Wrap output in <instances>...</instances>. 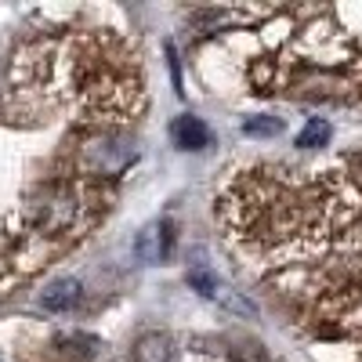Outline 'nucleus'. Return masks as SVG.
<instances>
[{
    "mask_svg": "<svg viewBox=\"0 0 362 362\" xmlns=\"http://www.w3.org/2000/svg\"><path fill=\"white\" fill-rule=\"evenodd\" d=\"M80 297H83V290H80L76 279H54L51 286H44V290L37 293V305H40L44 312L62 315V312H73V308L80 305Z\"/></svg>",
    "mask_w": 362,
    "mask_h": 362,
    "instance_id": "nucleus-4",
    "label": "nucleus"
},
{
    "mask_svg": "<svg viewBox=\"0 0 362 362\" xmlns=\"http://www.w3.org/2000/svg\"><path fill=\"white\" fill-rule=\"evenodd\" d=\"M134 362H174V341L167 334H145L134 348Z\"/></svg>",
    "mask_w": 362,
    "mask_h": 362,
    "instance_id": "nucleus-6",
    "label": "nucleus"
},
{
    "mask_svg": "<svg viewBox=\"0 0 362 362\" xmlns=\"http://www.w3.org/2000/svg\"><path fill=\"white\" fill-rule=\"evenodd\" d=\"M283 131V124L279 119H247V134H279Z\"/></svg>",
    "mask_w": 362,
    "mask_h": 362,
    "instance_id": "nucleus-9",
    "label": "nucleus"
},
{
    "mask_svg": "<svg viewBox=\"0 0 362 362\" xmlns=\"http://www.w3.org/2000/svg\"><path fill=\"white\" fill-rule=\"evenodd\" d=\"M218 218L228 247L264 279L308 293L322 312L344 305L337 290H351L344 264L362 247V196L341 170H239Z\"/></svg>",
    "mask_w": 362,
    "mask_h": 362,
    "instance_id": "nucleus-1",
    "label": "nucleus"
},
{
    "mask_svg": "<svg viewBox=\"0 0 362 362\" xmlns=\"http://www.w3.org/2000/svg\"><path fill=\"white\" fill-rule=\"evenodd\" d=\"M189 283H192L203 297H218V279L210 276V272H203V268H192V272H189Z\"/></svg>",
    "mask_w": 362,
    "mask_h": 362,
    "instance_id": "nucleus-8",
    "label": "nucleus"
},
{
    "mask_svg": "<svg viewBox=\"0 0 362 362\" xmlns=\"http://www.w3.org/2000/svg\"><path fill=\"white\" fill-rule=\"evenodd\" d=\"M326 138H329V124H326V119H319V116H315L312 124H308L305 131L297 134V145H300V148H315V145H322Z\"/></svg>",
    "mask_w": 362,
    "mask_h": 362,
    "instance_id": "nucleus-7",
    "label": "nucleus"
},
{
    "mask_svg": "<svg viewBox=\"0 0 362 362\" xmlns=\"http://www.w3.org/2000/svg\"><path fill=\"white\" fill-rule=\"evenodd\" d=\"M170 247H174V221L170 218H160L153 228H145L138 235V257L141 261H167Z\"/></svg>",
    "mask_w": 362,
    "mask_h": 362,
    "instance_id": "nucleus-3",
    "label": "nucleus"
},
{
    "mask_svg": "<svg viewBox=\"0 0 362 362\" xmlns=\"http://www.w3.org/2000/svg\"><path fill=\"white\" fill-rule=\"evenodd\" d=\"M170 138L177 148H189V153H196V148H206L210 145V127L203 124L199 116H177L170 124Z\"/></svg>",
    "mask_w": 362,
    "mask_h": 362,
    "instance_id": "nucleus-5",
    "label": "nucleus"
},
{
    "mask_svg": "<svg viewBox=\"0 0 362 362\" xmlns=\"http://www.w3.org/2000/svg\"><path fill=\"white\" fill-rule=\"evenodd\" d=\"M58 98L73 119L90 127H124L145 109L138 54L109 29H83L58 44L54 54Z\"/></svg>",
    "mask_w": 362,
    "mask_h": 362,
    "instance_id": "nucleus-2",
    "label": "nucleus"
}]
</instances>
